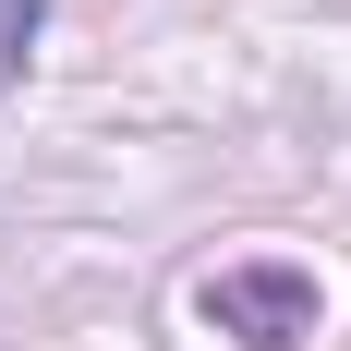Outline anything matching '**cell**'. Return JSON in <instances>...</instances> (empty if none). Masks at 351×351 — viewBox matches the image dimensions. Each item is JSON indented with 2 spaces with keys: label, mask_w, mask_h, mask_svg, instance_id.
<instances>
[{
  "label": "cell",
  "mask_w": 351,
  "mask_h": 351,
  "mask_svg": "<svg viewBox=\"0 0 351 351\" xmlns=\"http://www.w3.org/2000/svg\"><path fill=\"white\" fill-rule=\"evenodd\" d=\"M194 303H206L218 339H243V351H303V339H315V267H279V254L218 267Z\"/></svg>",
  "instance_id": "cell-1"
}]
</instances>
